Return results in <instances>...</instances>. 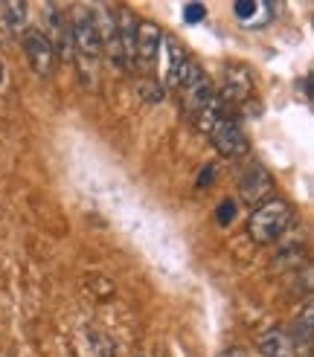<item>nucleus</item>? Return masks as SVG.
<instances>
[{
  "mask_svg": "<svg viewBox=\"0 0 314 357\" xmlns=\"http://www.w3.org/2000/svg\"><path fill=\"white\" fill-rule=\"evenodd\" d=\"M294 221V209L288 201L283 198H268L265 204H259L251 218H248V236L256 241V244H276L279 238H283L288 233V227Z\"/></svg>",
  "mask_w": 314,
  "mask_h": 357,
  "instance_id": "nucleus-1",
  "label": "nucleus"
},
{
  "mask_svg": "<svg viewBox=\"0 0 314 357\" xmlns=\"http://www.w3.org/2000/svg\"><path fill=\"white\" fill-rule=\"evenodd\" d=\"M21 47L27 52L29 67L35 70V76H41V79H52V76H56L59 56H56V50H52V44L47 41V35L41 29L27 26V32L21 35Z\"/></svg>",
  "mask_w": 314,
  "mask_h": 357,
  "instance_id": "nucleus-2",
  "label": "nucleus"
},
{
  "mask_svg": "<svg viewBox=\"0 0 314 357\" xmlns=\"http://www.w3.org/2000/svg\"><path fill=\"white\" fill-rule=\"evenodd\" d=\"M216 96L224 108H239L253 96V76L244 64H227L221 73V84L216 87Z\"/></svg>",
  "mask_w": 314,
  "mask_h": 357,
  "instance_id": "nucleus-3",
  "label": "nucleus"
},
{
  "mask_svg": "<svg viewBox=\"0 0 314 357\" xmlns=\"http://www.w3.org/2000/svg\"><path fill=\"white\" fill-rule=\"evenodd\" d=\"M209 139H213V146L221 157H230V160L244 157L251 151V142L244 137L239 119H233V116H221L213 125V131H209Z\"/></svg>",
  "mask_w": 314,
  "mask_h": 357,
  "instance_id": "nucleus-4",
  "label": "nucleus"
},
{
  "mask_svg": "<svg viewBox=\"0 0 314 357\" xmlns=\"http://www.w3.org/2000/svg\"><path fill=\"white\" fill-rule=\"evenodd\" d=\"M181 96H184V108H186V116H189V119L195 116V114H201V111H207L209 105L218 99V96H216V84H213V79H209L198 64L192 67L189 82L181 87Z\"/></svg>",
  "mask_w": 314,
  "mask_h": 357,
  "instance_id": "nucleus-5",
  "label": "nucleus"
},
{
  "mask_svg": "<svg viewBox=\"0 0 314 357\" xmlns=\"http://www.w3.org/2000/svg\"><path fill=\"white\" fill-rule=\"evenodd\" d=\"M239 195L244 201H248L251 206L256 204H265L268 198H274V177H271V172L259 163V160H251L248 163V169L241 172V177H239Z\"/></svg>",
  "mask_w": 314,
  "mask_h": 357,
  "instance_id": "nucleus-6",
  "label": "nucleus"
},
{
  "mask_svg": "<svg viewBox=\"0 0 314 357\" xmlns=\"http://www.w3.org/2000/svg\"><path fill=\"white\" fill-rule=\"evenodd\" d=\"M70 26H73V52L82 61H96L102 56V41L91 21V9L84 6L76 17H70Z\"/></svg>",
  "mask_w": 314,
  "mask_h": 357,
  "instance_id": "nucleus-7",
  "label": "nucleus"
},
{
  "mask_svg": "<svg viewBox=\"0 0 314 357\" xmlns=\"http://www.w3.org/2000/svg\"><path fill=\"white\" fill-rule=\"evenodd\" d=\"M163 32L154 21H137V35H134V52H137V67L140 70H151L160 52Z\"/></svg>",
  "mask_w": 314,
  "mask_h": 357,
  "instance_id": "nucleus-8",
  "label": "nucleus"
},
{
  "mask_svg": "<svg viewBox=\"0 0 314 357\" xmlns=\"http://www.w3.org/2000/svg\"><path fill=\"white\" fill-rule=\"evenodd\" d=\"M117 44L122 52V64H126V73L137 70V52H134V35H137V17L128 6H119L117 9Z\"/></svg>",
  "mask_w": 314,
  "mask_h": 357,
  "instance_id": "nucleus-9",
  "label": "nucleus"
},
{
  "mask_svg": "<svg viewBox=\"0 0 314 357\" xmlns=\"http://www.w3.org/2000/svg\"><path fill=\"white\" fill-rule=\"evenodd\" d=\"M166 52H169V70H166V84L163 87H174V91H181V87L189 82V73L195 61L186 56V50L178 44V41H166Z\"/></svg>",
  "mask_w": 314,
  "mask_h": 357,
  "instance_id": "nucleus-10",
  "label": "nucleus"
},
{
  "mask_svg": "<svg viewBox=\"0 0 314 357\" xmlns=\"http://www.w3.org/2000/svg\"><path fill=\"white\" fill-rule=\"evenodd\" d=\"M233 15L241 26L262 29L274 21V3H265V0H239L233 6Z\"/></svg>",
  "mask_w": 314,
  "mask_h": 357,
  "instance_id": "nucleus-11",
  "label": "nucleus"
},
{
  "mask_svg": "<svg viewBox=\"0 0 314 357\" xmlns=\"http://www.w3.org/2000/svg\"><path fill=\"white\" fill-rule=\"evenodd\" d=\"M256 349L262 351V357H300V351H297V346L291 340V334L283 331V328H271L265 334H259Z\"/></svg>",
  "mask_w": 314,
  "mask_h": 357,
  "instance_id": "nucleus-12",
  "label": "nucleus"
},
{
  "mask_svg": "<svg viewBox=\"0 0 314 357\" xmlns=\"http://www.w3.org/2000/svg\"><path fill=\"white\" fill-rule=\"evenodd\" d=\"M314 308H311V302L303 308V314L297 317V323H294V331H291V340L297 346V351H308L311 349V328H314Z\"/></svg>",
  "mask_w": 314,
  "mask_h": 357,
  "instance_id": "nucleus-13",
  "label": "nucleus"
},
{
  "mask_svg": "<svg viewBox=\"0 0 314 357\" xmlns=\"http://www.w3.org/2000/svg\"><path fill=\"white\" fill-rule=\"evenodd\" d=\"M0 9H3V15H6L3 21H6L9 32L21 38V35L27 32V3H17V0H12V3H3Z\"/></svg>",
  "mask_w": 314,
  "mask_h": 357,
  "instance_id": "nucleus-14",
  "label": "nucleus"
},
{
  "mask_svg": "<svg viewBox=\"0 0 314 357\" xmlns=\"http://www.w3.org/2000/svg\"><path fill=\"white\" fill-rule=\"evenodd\" d=\"M137 93L143 96V102L157 105V102H163V99H166V87L157 82V79H143V82H140V87H137Z\"/></svg>",
  "mask_w": 314,
  "mask_h": 357,
  "instance_id": "nucleus-15",
  "label": "nucleus"
},
{
  "mask_svg": "<svg viewBox=\"0 0 314 357\" xmlns=\"http://www.w3.org/2000/svg\"><path fill=\"white\" fill-rule=\"evenodd\" d=\"M236 212H239V206H236V201H221L218 204V212H216V215H218V224H233V218H236Z\"/></svg>",
  "mask_w": 314,
  "mask_h": 357,
  "instance_id": "nucleus-16",
  "label": "nucleus"
},
{
  "mask_svg": "<svg viewBox=\"0 0 314 357\" xmlns=\"http://www.w3.org/2000/svg\"><path fill=\"white\" fill-rule=\"evenodd\" d=\"M184 17H186V24H201L204 17H207V6H201V3H186V6H184Z\"/></svg>",
  "mask_w": 314,
  "mask_h": 357,
  "instance_id": "nucleus-17",
  "label": "nucleus"
},
{
  "mask_svg": "<svg viewBox=\"0 0 314 357\" xmlns=\"http://www.w3.org/2000/svg\"><path fill=\"white\" fill-rule=\"evenodd\" d=\"M96 357H114V346L108 337H99V343H96Z\"/></svg>",
  "mask_w": 314,
  "mask_h": 357,
  "instance_id": "nucleus-18",
  "label": "nucleus"
},
{
  "mask_svg": "<svg viewBox=\"0 0 314 357\" xmlns=\"http://www.w3.org/2000/svg\"><path fill=\"white\" fill-rule=\"evenodd\" d=\"M213 174H216V169H213V166L204 169V172H201V181H198V189H204V186H213Z\"/></svg>",
  "mask_w": 314,
  "mask_h": 357,
  "instance_id": "nucleus-19",
  "label": "nucleus"
},
{
  "mask_svg": "<svg viewBox=\"0 0 314 357\" xmlns=\"http://www.w3.org/2000/svg\"><path fill=\"white\" fill-rule=\"evenodd\" d=\"M218 357H244V351L241 349H224Z\"/></svg>",
  "mask_w": 314,
  "mask_h": 357,
  "instance_id": "nucleus-20",
  "label": "nucleus"
},
{
  "mask_svg": "<svg viewBox=\"0 0 314 357\" xmlns=\"http://www.w3.org/2000/svg\"><path fill=\"white\" fill-rule=\"evenodd\" d=\"M0 82H3V64H0Z\"/></svg>",
  "mask_w": 314,
  "mask_h": 357,
  "instance_id": "nucleus-21",
  "label": "nucleus"
}]
</instances>
